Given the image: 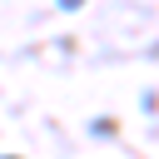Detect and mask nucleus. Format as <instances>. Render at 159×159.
<instances>
[{
    "mask_svg": "<svg viewBox=\"0 0 159 159\" xmlns=\"http://www.w3.org/2000/svg\"><path fill=\"white\" fill-rule=\"evenodd\" d=\"M55 5H60V10H80L84 0H55Z\"/></svg>",
    "mask_w": 159,
    "mask_h": 159,
    "instance_id": "nucleus-1",
    "label": "nucleus"
}]
</instances>
